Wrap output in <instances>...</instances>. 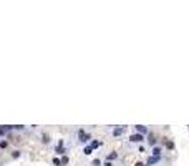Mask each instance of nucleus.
Masks as SVG:
<instances>
[{"label": "nucleus", "mask_w": 189, "mask_h": 166, "mask_svg": "<svg viewBox=\"0 0 189 166\" xmlns=\"http://www.w3.org/2000/svg\"><path fill=\"white\" fill-rule=\"evenodd\" d=\"M78 138H80V141H88L90 140V135H86V133H85V130H80V131H78Z\"/></svg>", "instance_id": "f257e3e1"}, {"label": "nucleus", "mask_w": 189, "mask_h": 166, "mask_svg": "<svg viewBox=\"0 0 189 166\" xmlns=\"http://www.w3.org/2000/svg\"><path fill=\"white\" fill-rule=\"evenodd\" d=\"M130 140L133 141V143H139V141H143L144 138H143V135H139V133H136V135H131V136H130Z\"/></svg>", "instance_id": "f03ea898"}, {"label": "nucleus", "mask_w": 189, "mask_h": 166, "mask_svg": "<svg viewBox=\"0 0 189 166\" xmlns=\"http://www.w3.org/2000/svg\"><path fill=\"white\" fill-rule=\"evenodd\" d=\"M136 131H138L139 135H144V133H148V128L146 126H141V124H136Z\"/></svg>", "instance_id": "7ed1b4c3"}, {"label": "nucleus", "mask_w": 189, "mask_h": 166, "mask_svg": "<svg viewBox=\"0 0 189 166\" xmlns=\"http://www.w3.org/2000/svg\"><path fill=\"white\" fill-rule=\"evenodd\" d=\"M125 130H126L125 126H119V128H114V130H113V135H114V136H119V135H121V133L125 131Z\"/></svg>", "instance_id": "20e7f679"}, {"label": "nucleus", "mask_w": 189, "mask_h": 166, "mask_svg": "<svg viewBox=\"0 0 189 166\" xmlns=\"http://www.w3.org/2000/svg\"><path fill=\"white\" fill-rule=\"evenodd\" d=\"M158 159H159V156H151L148 159V165H154V163H158Z\"/></svg>", "instance_id": "39448f33"}, {"label": "nucleus", "mask_w": 189, "mask_h": 166, "mask_svg": "<svg viewBox=\"0 0 189 166\" xmlns=\"http://www.w3.org/2000/svg\"><path fill=\"white\" fill-rule=\"evenodd\" d=\"M91 151H93V148H91V146H86L83 153H85V154H91Z\"/></svg>", "instance_id": "423d86ee"}, {"label": "nucleus", "mask_w": 189, "mask_h": 166, "mask_svg": "<svg viewBox=\"0 0 189 166\" xmlns=\"http://www.w3.org/2000/svg\"><path fill=\"white\" fill-rule=\"evenodd\" d=\"M116 158H118L116 153H111V154H108V161H111V159H116Z\"/></svg>", "instance_id": "0eeeda50"}, {"label": "nucleus", "mask_w": 189, "mask_h": 166, "mask_svg": "<svg viewBox=\"0 0 189 166\" xmlns=\"http://www.w3.org/2000/svg\"><path fill=\"white\" fill-rule=\"evenodd\" d=\"M153 153H154V156H159V153H161V149L156 146V148H153Z\"/></svg>", "instance_id": "6e6552de"}, {"label": "nucleus", "mask_w": 189, "mask_h": 166, "mask_svg": "<svg viewBox=\"0 0 189 166\" xmlns=\"http://www.w3.org/2000/svg\"><path fill=\"white\" fill-rule=\"evenodd\" d=\"M9 146V141H0V148L4 149V148H7Z\"/></svg>", "instance_id": "1a4fd4ad"}, {"label": "nucleus", "mask_w": 189, "mask_h": 166, "mask_svg": "<svg viewBox=\"0 0 189 166\" xmlns=\"http://www.w3.org/2000/svg\"><path fill=\"white\" fill-rule=\"evenodd\" d=\"M100 145H101L100 141H93V143H91V148H98Z\"/></svg>", "instance_id": "9d476101"}, {"label": "nucleus", "mask_w": 189, "mask_h": 166, "mask_svg": "<svg viewBox=\"0 0 189 166\" xmlns=\"http://www.w3.org/2000/svg\"><path fill=\"white\" fill-rule=\"evenodd\" d=\"M53 165L55 166H60V165H62V161H60L58 158H55V159H53Z\"/></svg>", "instance_id": "9b49d317"}, {"label": "nucleus", "mask_w": 189, "mask_h": 166, "mask_svg": "<svg viewBox=\"0 0 189 166\" xmlns=\"http://www.w3.org/2000/svg\"><path fill=\"white\" fill-rule=\"evenodd\" d=\"M149 143H151V145H154V143H156V140H154V136H153V135H149Z\"/></svg>", "instance_id": "f8f14e48"}, {"label": "nucleus", "mask_w": 189, "mask_h": 166, "mask_svg": "<svg viewBox=\"0 0 189 166\" xmlns=\"http://www.w3.org/2000/svg\"><path fill=\"white\" fill-rule=\"evenodd\" d=\"M67 163H68V158L63 156V158H62V165H67Z\"/></svg>", "instance_id": "ddd939ff"}, {"label": "nucleus", "mask_w": 189, "mask_h": 166, "mask_svg": "<svg viewBox=\"0 0 189 166\" xmlns=\"http://www.w3.org/2000/svg\"><path fill=\"white\" fill-rule=\"evenodd\" d=\"M135 166H144V165H143V163H141V161H139V163H136Z\"/></svg>", "instance_id": "4468645a"}, {"label": "nucleus", "mask_w": 189, "mask_h": 166, "mask_svg": "<svg viewBox=\"0 0 189 166\" xmlns=\"http://www.w3.org/2000/svg\"><path fill=\"white\" fill-rule=\"evenodd\" d=\"M105 166H113V165H111L109 161H106V163H105Z\"/></svg>", "instance_id": "2eb2a0df"}]
</instances>
